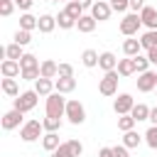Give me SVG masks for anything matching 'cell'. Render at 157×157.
I'll list each match as a JSON object with an SVG mask.
<instances>
[{
    "label": "cell",
    "instance_id": "6da1fadb",
    "mask_svg": "<svg viewBox=\"0 0 157 157\" xmlns=\"http://www.w3.org/2000/svg\"><path fill=\"white\" fill-rule=\"evenodd\" d=\"M44 108H47V115H52V118H64V115H66V98H64V93L54 91L52 96H47Z\"/></svg>",
    "mask_w": 157,
    "mask_h": 157
},
{
    "label": "cell",
    "instance_id": "7a4b0ae2",
    "mask_svg": "<svg viewBox=\"0 0 157 157\" xmlns=\"http://www.w3.org/2000/svg\"><path fill=\"white\" fill-rule=\"evenodd\" d=\"M118 81H120V74L118 71L103 74V78L98 81V93L101 96H115L118 93Z\"/></svg>",
    "mask_w": 157,
    "mask_h": 157
},
{
    "label": "cell",
    "instance_id": "3957f363",
    "mask_svg": "<svg viewBox=\"0 0 157 157\" xmlns=\"http://www.w3.org/2000/svg\"><path fill=\"white\" fill-rule=\"evenodd\" d=\"M37 98H39V93L32 88V91H22L17 98H15V110H20V113H29L34 105H37Z\"/></svg>",
    "mask_w": 157,
    "mask_h": 157
},
{
    "label": "cell",
    "instance_id": "277c9868",
    "mask_svg": "<svg viewBox=\"0 0 157 157\" xmlns=\"http://www.w3.org/2000/svg\"><path fill=\"white\" fill-rule=\"evenodd\" d=\"M64 118H69L71 125H81L86 120V108L81 105V101H76V98L66 101V115Z\"/></svg>",
    "mask_w": 157,
    "mask_h": 157
},
{
    "label": "cell",
    "instance_id": "5b68a950",
    "mask_svg": "<svg viewBox=\"0 0 157 157\" xmlns=\"http://www.w3.org/2000/svg\"><path fill=\"white\" fill-rule=\"evenodd\" d=\"M42 130H44V125H42L39 120H27V123L20 128V137H22L25 142H34V140L44 137V135H42Z\"/></svg>",
    "mask_w": 157,
    "mask_h": 157
},
{
    "label": "cell",
    "instance_id": "8992f818",
    "mask_svg": "<svg viewBox=\"0 0 157 157\" xmlns=\"http://www.w3.org/2000/svg\"><path fill=\"white\" fill-rule=\"evenodd\" d=\"M140 27H142V20H140L137 12H130V15H125V17L120 20V32H123L125 37H135Z\"/></svg>",
    "mask_w": 157,
    "mask_h": 157
},
{
    "label": "cell",
    "instance_id": "52a82bcc",
    "mask_svg": "<svg viewBox=\"0 0 157 157\" xmlns=\"http://www.w3.org/2000/svg\"><path fill=\"white\" fill-rule=\"evenodd\" d=\"M132 108H135V101H132L130 93H120V96L113 101V110H115L118 115H130Z\"/></svg>",
    "mask_w": 157,
    "mask_h": 157
},
{
    "label": "cell",
    "instance_id": "ba28073f",
    "mask_svg": "<svg viewBox=\"0 0 157 157\" xmlns=\"http://www.w3.org/2000/svg\"><path fill=\"white\" fill-rule=\"evenodd\" d=\"M81 152H83V145L78 140H66L56 150V155H61V157H81Z\"/></svg>",
    "mask_w": 157,
    "mask_h": 157
},
{
    "label": "cell",
    "instance_id": "9c48e42d",
    "mask_svg": "<svg viewBox=\"0 0 157 157\" xmlns=\"http://www.w3.org/2000/svg\"><path fill=\"white\" fill-rule=\"evenodd\" d=\"M157 88V71H145V74H140V78H137V91L140 93H150V91H155Z\"/></svg>",
    "mask_w": 157,
    "mask_h": 157
},
{
    "label": "cell",
    "instance_id": "30bf717a",
    "mask_svg": "<svg viewBox=\"0 0 157 157\" xmlns=\"http://www.w3.org/2000/svg\"><path fill=\"white\" fill-rule=\"evenodd\" d=\"M22 115L25 113H20V110H7L5 115H2V130H15V128H22L25 123H22Z\"/></svg>",
    "mask_w": 157,
    "mask_h": 157
},
{
    "label": "cell",
    "instance_id": "8fae6325",
    "mask_svg": "<svg viewBox=\"0 0 157 157\" xmlns=\"http://www.w3.org/2000/svg\"><path fill=\"white\" fill-rule=\"evenodd\" d=\"M110 12H113L110 2H103V0H98V2L91 7V15H93V20H96V22H105V20L110 17Z\"/></svg>",
    "mask_w": 157,
    "mask_h": 157
},
{
    "label": "cell",
    "instance_id": "7c38bea8",
    "mask_svg": "<svg viewBox=\"0 0 157 157\" xmlns=\"http://www.w3.org/2000/svg\"><path fill=\"white\" fill-rule=\"evenodd\" d=\"M0 74H2V78H15V76L22 74V66H20V61L5 59V61L0 64Z\"/></svg>",
    "mask_w": 157,
    "mask_h": 157
},
{
    "label": "cell",
    "instance_id": "4fadbf2b",
    "mask_svg": "<svg viewBox=\"0 0 157 157\" xmlns=\"http://www.w3.org/2000/svg\"><path fill=\"white\" fill-rule=\"evenodd\" d=\"M76 88V78L74 76H59V78H54V91H59V93H71Z\"/></svg>",
    "mask_w": 157,
    "mask_h": 157
},
{
    "label": "cell",
    "instance_id": "5bb4252c",
    "mask_svg": "<svg viewBox=\"0 0 157 157\" xmlns=\"http://www.w3.org/2000/svg\"><path fill=\"white\" fill-rule=\"evenodd\" d=\"M140 20H142V25H145V27L157 29V10H155V7L145 5V7L140 10Z\"/></svg>",
    "mask_w": 157,
    "mask_h": 157
},
{
    "label": "cell",
    "instance_id": "9a60e30c",
    "mask_svg": "<svg viewBox=\"0 0 157 157\" xmlns=\"http://www.w3.org/2000/svg\"><path fill=\"white\" fill-rule=\"evenodd\" d=\"M118 61H120V59H115V54H113V52H103V54H101V59H98V66L108 74V71H115V69H118Z\"/></svg>",
    "mask_w": 157,
    "mask_h": 157
},
{
    "label": "cell",
    "instance_id": "2e32d148",
    "mask_svg": "<svg viewBox=\"0 0 157 157\" xmlns=\"http://www.w3.org/2000/svg\"><path fill=\"white\" fill-rule=\"evenodd\" d=\"M123 52H125V56L135 59V56L142 52V44H140V39H135V37H128V39L123 42Z\"/></svg>",
    "mask_w": 157,
    "mask_h": 157
},
{
    "label": "cell",
    "instance_id": "e0dca14e",
    "mask_svg": "<svg viewBox=\"0 0 157 157\" xmlns=\"http://www.w3.org/2000/svg\"><path fill=\"white\" fill-rule=\"evenodd\" d=\"M34 91H37L39 96H44V98L52 96V93H54V78H44V76L37 78V81H34Z\"/></svg>",
    "mask_w": 157,
    "mask_h": 157
},
{
    "label": "cell",
    "instance_id": "ac0fdd59",
    "mask_svg": "<svg viewBox=\"0 0 157 157\" xmlns=\"http://www.w3.org/2000/svg\"><path fill=\"white\" fill-rule=\"evenodd\" d=\"M54 27H56V17L54 15H39V32L42 34H49V32H54Z\"/></svg>",
    "mask_w": 157,
    "mask_h": 157
},
{
    "label": "cell",
    "instance_id": "d6986e66",
    "mask_svg": "<svg viewBox=\"0 0 157 157\" xmlns=\"http://www.w3.org/2000/svg\"><path fill=\"white\" fill-rule=\"evenodd\" d=\"M96 20H93V15H83L81 20H76V27H78V32H83V34H91L93 29H96Z\"/></svg>",
    "mask_w": 157,
    "mask_h": 157
},
{
    "label": "cell",
    "instance_id": "ffe728a7",
    "mask_svg": "<svg viewBox=\"0 0 157 157\" xmlns=\"http://www.w3.org/2000/svg\"><path fill=\"white\" fill-rule=\"evenodd\" d=\"M39 71H42L44 78H54V76H59V64L52 61V59H44L42 66H39Z\"/></svg>",
    "mask_w": 157,
    "mask_h": 157
},
{
    "label": "cell",
    "instance_id": "44dd1931",
    "mask_svg": "<svg viewBox=\"0 0 157 157\" xmlns=\"http://www.w3.org/2000/svg\"><path fill=\"white\" fill-rule=\"evenodd\" d=\"M98 59H101V54H98L96 49H86V52L81 54V64H83L86 69H93V66H98Z\"/></svg>",
    "mask_w": 157,
    "mask_h": 157
},
{
    "label": "cell",
    "instance_id": "7402d4cb",
    "mask_svg": "<svg viewBox=\"0 0 157 157\" xmlns=\"http://www.w3.org/2000/svg\"><path fill=\"white\" fill-rule=\"evenodd\" d=\"M120 76H132L135 74V59H130V56H125V59H120L118 61V69H115Z\"/></svg>",
    "mask_w": 157,
    "mask_h": 157
},
{
    "label": "cell",
    "instance_id": "603a6c76",
    "mask_svg": "<svg viewBox=\"0 0 157 157\" xmlns=\"http://www.w3.org/2000/svg\"><path fill=\"white\" fill-rule=\"evenodd\" d=\"M59 145H61V142H59V135H56V132H47V135L42 137V147H44L47 152H56Z\"/></svg>",
    "mask_w": 157,
    "mask_h": 157
},
{
    "label": "cell",
    "instance_id": "cb8c5ba5",
    "mask_svg": "<svg viewBox=\"0 0 157 157\" xmlns=\"http://www.w3.org/2000/svg\"><path fill=\"white\" fill-rule=\"evenodd\" d=\"M37 27H39V17H34V15H29V12H25V15L20 17V29L32 32V29H37Z\"/></svg>",
    "mask_w": 157,
    "mask_h": 157
},
{
    "label": "cell",
    "instance_id": "d4e9b609",
    "mask_svg": "<svg viewBox=\"0 0 157 157\" xmlns=\"http://www.w3.org/2000/svg\"><path fill=\"white\" fill-rule=\"evenodd\" d=\"M2 93L10 96V98H17L20 96V86L15 78H2Z\"/></svg>",
    "mask_w": 157,
    "mask_h": 157
},
{
    "label": "cell",
    "instance_id": "484cf974",
    "mask_svg": "<svg viewBox=\"0 0 157 157\" xmlns=\"http://www.w3.org/2000/svg\"><path fill=\"white\" fill-rule=\"evenodd\" d=\"M150 110H152V108H147L145 103H135V108L130 110V115L140 123V120H150Z\"/></svg>",
    "mask_w": 157,
    "mask_h": 157
},
{
    "label": "cell",
    "instance_id": "4316f807",
    "mask_svg": "<svg viewBox=\"0 0 157 157\" xmlns=\"http://www.w3.org/2000/svg\"><path fill=\"white\" fill-rule=\"evenodd\" d=\"M140 44H142V49H155L157 47V29H150V32H145L142 37H140Z\"/></svg>",
    "mask_w": 157,
    "mask_h": 157
},
{
    "label": "cell",
    "instance_id": "83f0119b",
    "mask_svg": "<svg viewBox=\"0 0 157 157\" xmlns=\"http://www.w3.org/2000/svg\"><path fill=\"white\" fill-rule=\"evenodd\" d=\"M56 25H59L61 29H71V27H76V20H74L66 10H61V12L56 15Z\"/></svg>",
    "mask_w": 157,
    "mask_h": 157
},
{
    "label": "cell",
    "instance_id": "f1b7e54d",
    "mask_svg": "<svg viewBox=\"0 0 157 157\" xmlns=\"http://www.w3.org/2000/svg\"><path fill=\"white\" fill-rule=\"evenodd\" d=\"M5 56H7V59H12V61H20V59L25 56V52H22V47H20L17 42H12V44H7V47H5Z\"/></svg>",
    "mask_w": 157,
    "mask_h": 157
},
{
    "label": "cell",
    "instance_id": "f546056e",
    "mask_svg": "<svg viewBox=\"0 0 157 157\" xmlns=\"http://www.w3.org/2000/svg\"><path fill=\"white\" fill-rule=\"evenodd\" d=\"M142 137H145V135H137L135 130H130V132L123 135V145H125L128 150H132V147H137V145L142 142Z\"/></svg>",
    "mask_w": 157,
    "mask_h": 157
},
{
    "label": "cell",
    "instance_id": "4dcf8cb0",
    "mask_svg": "<svg viewBox=\"0 0 157 157\" xmlns=\"http://www.w3.org/2000/svg\"><path fill=\"white\" fill-rule=\"evenodd\" d=\"M135 118L132 115H118V130H123V132H130V130H135Z\"/></svg>",
    "mask_w": 157,
    "mask_h": 157
},
{
    "label": "cell",
    "instance_id": "1f68e13d",
    "mask_svg": "<svg viewBox=\"0 0 157 157\" xmlns=\"http://www.w3.org/2000/svg\"><path fill=\"white\" fill-rule=\"evenodd\" d=\"M64 10H66V12H69L74 20H81V17H83V7H81V2H78V0L66 2V7H64Z\"/></svg>",
    "mask_w": 157,
    "mask_h": 157
},
{
    "label": "cell",
    "instance_id": "d6a6232c",
    "mask_svg": "<svg viewBox=\"0 0 157 157\" xmlns=\"http://www.w3.org/2000/svg\"><path fill=\"white\" fill-rule=\"evenodd\" d=\"M20 66H22V71H25V69H39L42 64H39V59H37L34 54H25V56L20 59Z\"/></svg>",
    "mask_w": 157,
    "mask_h": 157
},
{
    "label": "cell",
    "instance_id": "836d02e7",
    "mask_svg": "<svg viewBox=\"0 0 157 157\" xmlns=\"http://www.w3.org/2000/svg\"><path fill=\"white\" fill-rule=\"evenodd\" d=\"M42 125H44L47 132H56V130L61 128V118H52V115H47V118L42 120Z\"/></svg>",
    "mask_w": 157,
    "mask_h": 157
},
{
    "label": "cell",
    "instance_id": "e575fe53",
    "mask_svg": "<svg viewBox=\"0 0 157 157\" xmlns=\"http://www.w3.org/2000/svg\"><path fill=\"white\" fill-rule=\"evenodd\" d=\"M135 71H137V74L150 71V59H147V56H142V54H137V56H135Z\"/></svg>",
    "mask_w": 157,
    "mask_h": 157
},
{
    "label": "cell",
    "instance_id": "d590c367",
    "mask_svg": "<svg viewBox=\"0 0 157 157\" xmlns=\"http://www.w3.org/2000/svg\"><path fill=\"white\" fill-rule=\"evenodd\" d=\"M15 42H17L20 47H27V44L32 42V34H29L27 29H17V32H15Z\"/></svg>",
    "mask_w": 157,
    "mask_h": 157
},
{
    "label": "cell",
    "instance_id": "8d00e7d4",
    "mask_svg": "<svg viewBox=\"0 0 157 157\" xmlns=\"http://www.w3.org/2000/svg\"><path fill=\"white\" fill-rule=\"evenodd\" d=\"M145 142H147L152 150H157V125H152V128L145 132Z\"/></svg>",
    "mask_w": 157,
    "mask_h": 157
},
{
    "label": "cell",
    "instance_id": "74e56055",
    "mask_svg": "<svg viewBox=\"0 0 157 157\" xmlns=\"http://www.w3.org/2000/svg\"><path fill=\"white\" fill-rule=\"evenodd\" d=\"M20 76H22L25 81H37V78H42V71H39V69H25Z\"/></svg>",
    "mask_w": 157,
    "mask_h": 157
},
{
    "label": "cell",
    "instance_id": "f35d334b",
    "mask_svg": "<svg viewBox=\"0 0 157 157\" xmlns=\"http://www.w3.org/2000/svg\"><path fill=\"white\" fill-rule=\"evenodd\" d=\"M12 7H15V0H0V15L2 17H10Z\"/></svg>",
    "mask_w": 157,
    "mask_h": 157
},
{
    "label": "cell",
    "instance_id": "ab89813d",
    "mask_svg": "<svg viewBox=\"0 0 157 157\" xmlns=\"http://www.w3.org/2000/svg\"><path fill=\"white\" fill-rule=\"evenodd\" d=\"M110 7H113L115 12H125V10L130 7V0H110Z\"/></svg>",
    "mask_w": 157,
    "mask_h": 157
},
{
    "label": "cell",
    "instance_id": "60d3db41",
    "mask_svg": "<svg viewBox=\"0 0 157 157\" xmlns=\"http://www.w3.org/2000/svg\"><path fill=\"white\" fill-rule=\"evenodd\" d=\"M59 76H74V66L66 64V61H61L59 64Z\"/></svg>",
    "mask_w": 157,
    "mask_h": 157
},
{
    "label": "cell",
    "instance_id": "b9f144b4",
    "mask_svg": "<svg viewBox=\"0 0 157 157\" xmlns=\"http://www.w3.org/2000/svg\"><path fill=\"white\" fill-rule=\"evenodd\" d=\"M32 2H34V0H15V5H17L20 10H25V12L32 7Z\"/></svg>",
    "mask_w": 157,
    "mask_h": 157
},
{
    "label": "cell",
    "instance_id": "7bdbcfd3",
    "mask_svg": "<svg viewBox=\"0 0 157 157\" xmlns=\"http://www.w3.org/2000/svg\"><path fill=\"white\" fill-rule=\"evenodd\" d=\"M145 7V0H130V10L132 12H137V10H142Z\"/></svg>",
    "mask_w": 157,
    "mask_h": 157
},
{
    "label": "cell",
    "instance_id": "ee69618b",
    "mask_svg": "<svg viewBox=\"0 0 157 157\" xmlns=\"http://www.w3.org/2000/svg\"><path fill=\"white\" fill-rule=\"evenodd\" d=\"M147 59H150V64H155V66H157V47L147 52Z\"/></svg>",
    "mask_w": 157,
    "mask_h": 157
},
{
    "label": "cell",
    "instance_id": "f6af8a7d",
    "mask_svg": "<svg viewBox=\"0 0 157 157\" xmlns=\"http://www.w3.org/2000/svg\"><path fill=\"white\" fill-rule=\"evenodd\" d=\"M98 157H113V147H101Z\"/></svg>",
    "mask_w": 157,
    "mask_h": 157
},
{
    "label": "cell",
    "instance_id": "bcb514c9",
    "mask_svg": "<svg viewBox=\"0 0 157 157\" xmlns=\"http://www.w3.org/2000/svg\"><path fill=\"white\" fill-rule=\"evenodd\" d=\"M78 2H81V7H83V10H86V7L91 10V7L96 5V0H78Z\"/></svg>",
    "mask_w": 157,
    "mask_h": 157
},
{
    "label": "cell",
    "instance_id": "7dc6e473",
    "mask_svg": "<svg viewBox=\"0 0 157 157\" xmlns=\"http://www.w3.org/2000/svg\"><path fill=\"white\" fill-rule=\"evenodd\" d=\"M150 123H152V125H157V108H152V110H150Z\"/></svg>",
    "mask_w": 157,
    "mask_h": 157
},
{
    "label": "cell",
    "instance_id": "c3c4849f",
    "mask_svg": "<svg viewBox=\"0 0 157 157\" xmlns=\"http://www.w3.org/2000/svg\"><path fill=\"white\" fill-rule=\"evenodd\" d=\"M54 2H71V0H54Z\"/></svg>",
    "mask_w": 157,
    "mask_h": 157
},
{
    "label": "cell",
    "instance_id": "681fc988",
    "mask_svg": "<svg viewBox=\"0 0 157 157\" xmlns=\"http://www.w3.org/2000/svg\"><path fill=\"white\" fill-rule=\"evenodd\" d=\"M52 157H61V155H56V152H52Z\"/></svg>",
    "mask_w": 157,
    "mask_h": 157
},
{
    "label": "cell",
    "instance_id": "f907efd6",
    "mask_svg": "<svg viewBox=\"0 0 157 157\" xmlns=\"http://www.w3.org/2000/svg\"><path fill=\"white\" fill-rule=\"evenodd\" d=\"M155 91H157V88H155Z\"/></svg>",
    "mask_w": 157,
    "mask_h": 157
},
{
    "label": "cell",
    "instance_id": "816d5d0a",
    "mask_svg": "<svg viewBox=\"0 0 157 157\" xmlns=\"http://www.w3.org/2000/svg\"><path fill=\"white\" fill-rule=\"evenodd\" d=\"M52 2H54V0H52Z\"/></svg>",
    "mask_w": 157,
    "mask_h": 157
},
{
    "label": "cell",
    "instance_id": "f5cc1de1",
    "mask_svg": "<svg viewBox=\"0 0 157 157\" xmlns=\"http://www.w3.org/2000/svg\"><path fill=\"white\" fill-rule=\"evenodd\" d=\"M128 157H130V155H128Z\"/></svg>",
    "mask_w": 157,
    "mask_h": 157
}]
</instances>
